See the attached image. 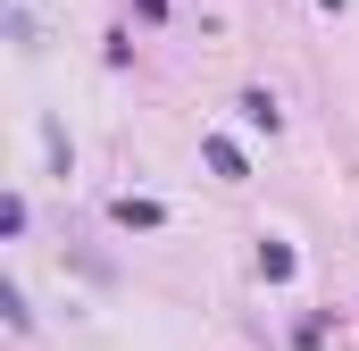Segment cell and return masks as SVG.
Returning <instances> with one entry per match:
<instances>
[{"mask_svg": "<svg viewBox=\"0 0 359 351\" xmlns=\"http://www.w3.org/2000/svg\"><path fill=\"white\" fill-rule=\"evenodd\" d=\"M234 109H243V126H268V134H276V126H284V109H276V92H259V84L243 92Z\"/></svg>", "mask_w": 359, "mask_h": 351, "instance_id": "1", "label": "cell"}, {"mask_svg": "<svg viewBox=\"0 0 359 351\" xmlns=\"http://www.w3.org/2000/svg\"><path fill=\"white\" fill-rule=\"evenodd\" d=\"M109 218H117V226H142V234H151V226H159L168 209H159V201H134V192H126V201H109Z\"/></svg>", "mask_w": 359, "mask_h": 351, "instance_id": "2", "label": "cell"}, {"mask_svg": "<svg viewBox=\"0 0 359 351\" xmlns=\"http://www.w3.org/2000/svg\"><path fill=\"white\" fill-rule=\"evenodd\" d=\"M259 276L284 284V276H292V243H259Z\"/></svg>", "mask_w": 359, "mask_h": 351, "instance_id": "3", "label": "cell"}, {"mask_svg": "<svg viewBox=\"0 0 359 351\" xmlns=\"http://www.w3.org/2000/svg\"><path fill=\"white\" fill-rule=\"evenodd\" d=\"M326 8H343V0H326Z\"/></svg>", "mask_w": 359, "mask_h": 351, "instance_id": "4", "label": "cell"}]
</instances>
